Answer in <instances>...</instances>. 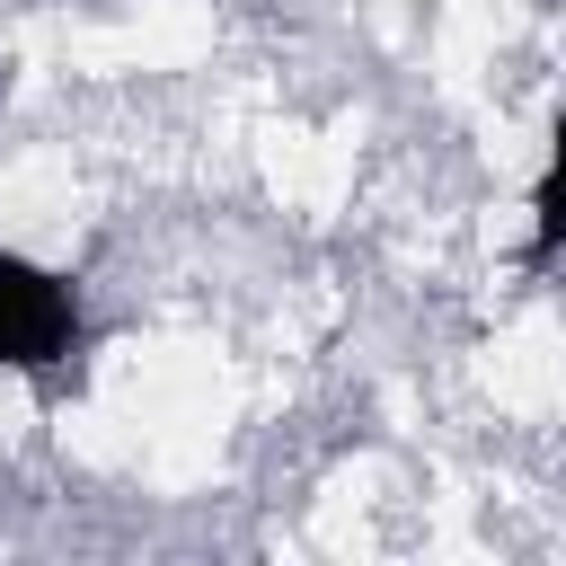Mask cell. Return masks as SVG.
I'll return each mask as SVG.
<instances>
[{
  "mask_svg": "<svg viewBox=\"0 0 566 566\" xmlns=\"http://www.w3.org/2000/svg\"><path fill=\"white\" fill-rule=\"evenodd\" d=\"M0 97H9V71H0Z\"/></svg>",
  "mask_w": 566,
  "mask_h": 566,
  "instance_id": "2",
  "label": "cell"
},
{
  "mask_svg": "<svg viewBox=\"0 0 566 566\" xmlns=\"http://www.w3.org/2000/svg\"><path fill=\"white\" fill-rule=\"evenodd\" d=\"M80 345V283L0 248V371H53Z\"/></svg>",
  "mask_w": 566,
  "mask_h": 566,
  "instance_id": "1",
  "label": "cell"
}]
</instances>
